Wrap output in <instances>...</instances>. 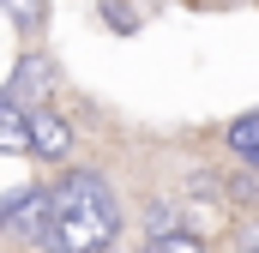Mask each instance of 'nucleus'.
<instances>
[{"label":"nucleus","mask_w":259,"mask_h":253,"mask_svg":"<svg viewBox=\"0 0 259 253\" xmlns=\"http://www.w3.org/2000/svg\"><path fill=\"white\" fill-rule=\"evenodd\" d=\"M121 229V211H115V193L103 187L97 175H66L61 187L49 193V235L42 247L55 253H103Z\"/></svg>","instance_id":"obj_1"},{"label":"nucleus","mask_w":259,"mask_h":253,"mask_svg":"<svg viewBox=\"0 0 259 253\" xmlns=\"http://www.w3.org/2000/svg\"><path fill=\"white\" fill-rule=\"evenodd\" d=\"M0 223H6V229H18V235H30V241H42V235H49V193L0 199Z\"/></svg>","instance_id":"obj_2"},{"label":"nucleus","mask_w":259,"mask_h":253,"mask_svg":"<svg viewBox=\"0 0 259 253\" xmlns=\"http://www.w3.org/2000/svg\"><path fill=\"white\" fill-rule=\"evenodd\" d=\"M24 126H30V151L36 157H66V145H72V133L55 109H24Z\"/></svg>","instance_id":"obj_3"},{"label":"nucleus","mask_w":259,"mask_h":253,"mask_svg":"<svg viewBox=\"0 0 259 253\" xmlns=\"http://www.w3.org/2000/svg\"><path fill=\"white\" fill-rule=\"evenodd\" d=\"M0 151H30V126H24V103L0 97Z\"/></svg>","instance_id":"obj_4"},{"label":"nucleus","mask_w":259,"mask_h":253,"mask_svg":"<svg viewBox=\"0 0 259 253\" xmlns=\"http://www.w3.org/2000/svg\"><path fill=\"white\" fill-rule=\"evenodd\" d=\"M229 151H235L241 163H253V169H259V115H241V121L229 126Z\"/></svg>","instance_id":"obj_5"},{"label":"nucleus","mask_w":259,"mask_h":253,"mask_svg":"<svg viewBox=\"0 0 259 253\" xmlns=\"http://www.w3.org/2000/svg\"><path fill=\"white\" fill-rule=\"evenodd\" d=\"M6 12H12V24H18V30H42V18H49V6H42V0H6Z\"/></svg>","instance_id":"obj_6"},{"label":"nucleus","mask_w":259,"mask_h":253,"mask_svg":"<svg viewBox=\"0 0 259 253\" xmlns=\"http://www.w3.org/2000/svg\"><path fill=\"white\" fill-rule=\"evenodd\" d=\"M145 253H205V241L181 235V229H169V235H151V247H145Z\"/></svg>","instance_id":"obj_7"},{"label":"nucleus","mask_w":259,"mask_h":253,"mask_svg":"<svg viewBox=\"0 0 259 253\" xmlns=\"http://www.w3.org/2000/svg\"><path fill=\"white\" fill-rule=\"evenodd\" d=\"M169 229H175V211L157 205V211H151V235H169Z\"/></svg>","instance_id":"obj_8"}]
</instances>
